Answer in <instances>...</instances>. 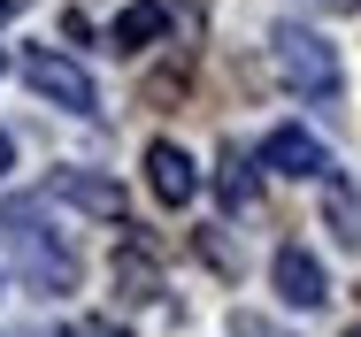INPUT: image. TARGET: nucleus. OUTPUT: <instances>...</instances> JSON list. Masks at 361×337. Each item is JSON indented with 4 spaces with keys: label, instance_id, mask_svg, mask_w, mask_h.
<instances>
[{
    "label": "nucleus",
    "instance_id": "0eeeda50",
    "mask_svg": "<svg viewBox=\"0 0 361 337\" xmlns=\"http://www.w3.org/2000/svg\"><path fill=\"white\" fill-rule=\"evenodd\" d=\"M262 161L269 169H285V177H331V153H323V138L300 131V123H285V131L262 138Z\"/></svg>",
    "mask_w": 361,
    "mask_h": 337
},
{
    "label": "nucleus",
    "instance_id": "1a4fd4ad",
    "mask_svg": "<svg viewBox=\"0 0 361 337\" xmlns=\"http://www.w3.org/2000/svg\"><path fill=\"white\" fill-rule=\"evenodd\" d=\"M216 192H223V207H254V200H262V169H254L238 146H223V161H216Z\"/></svg>",
    "mask_w": 361,
    "mask_h": 337
},
{
    "label": "nucleus",
    "instance_id": "dca6fc26",
    "mask_svg": "<svg viewBox=\"0 0 361 337\" xmlns=\"http://www.w3.org/2000/svg\"><path fill=\"white\" fill-rule=\"evenodd\" d=\"M0 69H8V62H0Z\"/></svg>",
    "mask_w": 361,
    "mask_h": 337
},
{
    "label": "nucleus",
    "instance_id": "423d86ee",
    "mask_svg": "<svg viewBox=\"0 0 361 337\" xmlns=\"http://www.w3.org/2000/svg\"><path fill=\"white\" fill-rule=\"evenodd\" d=\"M269 276H277V299H285V307H323V299H331L323 261H315V253H300V246H277Z\"/></svg>",
    "mask_w": 361,
    "mask_h": 337
},
{
    "label": "nucleus",
    "instance_id": "ddd939ff",
    "mask_svg": "<svg viewBox=\"0 0 361 337\" xmlns=\"http://www.w3.org/2000/svg\"><path fill=\"white\" fill-rule=\"evenodd\" d=\"M8 169H16V146H8V131H0V177H8Z\"/></svg>",
    "mask_w": 361,
    "mask_h": 337
},
{
    "label": "nucleus",
    "instance_id": "2eb2a0df",
    "mask_svg": "<svg viewBox=\"0 0 361 337\" xmlns=\"http://www.w3.org/2000/svg\"><path fill=\"white\" fill-rule=\"evenodd\" d=\"M346 337H361V330H346Z\"/></svg>",
    "mask_w": 361,
    "mask_h": 337
},
{
    "label": "nucleus",
    "instance_id": "6e6552de",
    "mask_svg": "<svg viewBox=\"0 0 361 337\" xmlns=\"http://www.w3.org/2000/svg\"><path fill=\"white\" fill-rule=\"evenodd\" d=\"M161 23H169V8H161V0H139V8H123V15L108 23V46H116V54H139Z\"/></svg>",
    "mask_w": 361,
    "mask_h": 337
},
{
    "label": "nucleus",
    "instance_id": "f8f14e48",
    "mask_svg": "<svg viewBox=\"0 0 361 337\" xmlns=\"http://www.w3.org/2000/svg\"><path fill=\"white\" fill-rule=\"evenodd\" d=\"M70 337H123L116 322H70Z\"/></svg>",
    "mask_w": 361,
    "mask_h": 337
},
{
    "label": "nucleus",
    "instance_id": "f03ea898",
    "mask_svg": "<svg viewBox=\"0 0 361 337\" xmlns=\"http://www.w3.org/2000/svg\"><path fill=\"white\" fill-rule=\"evenodd\" d=\"M269 54H277V77H285L300 100H338L346 92V69H338V46L300 31V23H277L269 31Z\"/></svg>",
    "mask_w": 361,
    "mask_h": 337
},
{
    "label": "nucleus",
    "instance_id": "20e7f679",
    "mask_svg": "<svg viewBox=\"0 0 361 337\" xmlns=\"http://www.w3.org/2000/svg\"><path fill=\"white\" fill-rule=\"evenodd\" d=\"M47 192L70 200L77 215H92V222H123V184H108V177H92V169H54Z\"/></svg>",
    "mask_w": 361,
    "mask_h": 337
},
{
    "label": "nucleus",
    "instance_id": "39448f33",
    "mask_svg": "<svg viewBox=\"0 0 361 337\" xmlns=\"http://www.w3.org/2000/svg\"><path fill=\"white\" fill-rule=\"evenodd\" d=\"M146 184H154V200L185 207L200 192V169H192V153H185L177 138H154V146H146Z\"/></svg>",
    "mask_w": 361,
    "mask_h": 337
},
{
    "label": "nucleus",
    "instance_id": "4468645a",
    "mask_svg": "<svg viewBox=\"0 0 361 337\" xmlns=\"http://www.w3.org/2000/svg\"><path fill=\"white\" fill-rule=\"evenodd\" d=\"M16 8H23V0H0V15H16Z\"/></svg>",
    "mask_w": 361,
    "mask_h": 337
},
{
    "label": "nucleus",
    "instance_id": "9b49d317",
    "mask_svg": "<svg viewBox=\"0 0 361 337\" xmlns=\"http://www.w3.org/2000/svg\"><path fill=\"white\" fill-rule=\"evenodd\" d=\"M231 337H285V330H269L262 314H231Z\"/></svg>",
    "mask_w": 361,
    "mask_h": 337
},
{
    "label": "nucleus",
    "instance_id": "f257e3e1",
    "mask_svg": "<svg viewBox=\"0 0 361 337\" xmlns=\"http://www.w3.org/2000/svg\"><path fill=\"white\" fill-rule=\"evenodd\" d=\"M0 246H8V261L23 269V284L31 291H47V299H62V291H77V246L62 238V230H47V207L39 200H0Z\"/></svg>",
    "mask_w": 361,
    "mask_h": 337
},
{
    "label": "nucleus",
    "instance_id": "7ed1b4c3",
    "mask_svg": "<svg viewBox=\"0 0 361 337\" xmlns=\"http://www.w3.org/2000/svg\"><path fill=\"white\" fill-rule=\"evenodd\" d=\"M23 84L39 92V100H54V108H70V115H92L100 108V92H92V77L70 62V54H54V46H31L23 54Z\"/></svg>",
    "mask_w": 361,
    "mask_h": 337
},
{
    "label": "nucleus",
    "instance_id": "9d476101",
    "mask_svg": "<svg viewBox=\"0 0 361 337\" xmlns=\"http://www.w3.org/2000/svg\"><path fill=\"white\" fill-rule=\"evenodd\" d=\"M123 299H154V261L146 253H123Z\"/></svg>",
    "mask_w": 361,
    "mask_h": 337
}]
</instances>
